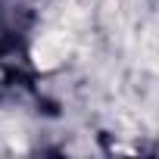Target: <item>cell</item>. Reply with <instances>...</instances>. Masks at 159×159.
<instances>
[{
  "mask_svg": "<svg viewBox=\"0 0 159 159\" xmlns=\"http://www.w3.org/2000/svg\"><path fill=\"white\" fill-rule=\"evenodd\" d=\"M69 53V38L62 31H53V34H44L38 44H34V62L38 69H53L66 59Z\"/></svg>",
  "mask_w": 159,
  "mask_h": 159,
  "instance_id": "cell-1",
  "label": "cell"
}]
</instances>
